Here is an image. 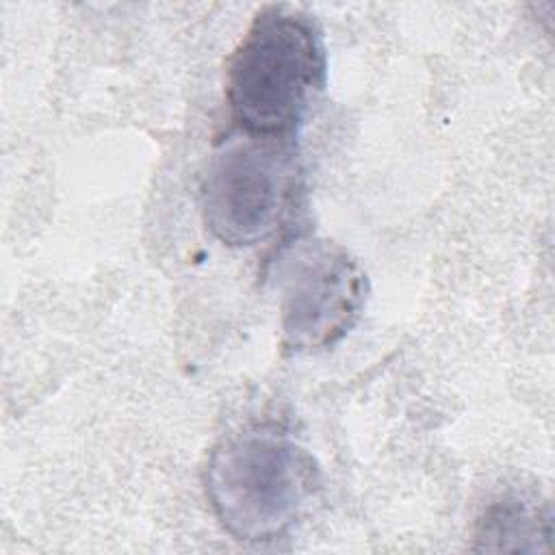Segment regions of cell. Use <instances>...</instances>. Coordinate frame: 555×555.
<instances>
[{"label":"cell","mask_w":555,"mask_h":555,"mask_svg":"<svg viewBox=\"0 0 555 555\" xmlns=\"http://www.w3.org/2000/svg\"><path fill=\"white\" fill-rule=\"evenodd\" d=\"M325 74L314 22L291 7H262L232 50L225 100L232 119L260 139H286L301 124Z\"/></svg>","instance_id":"obj_1"},{"label":"cell","mask_w":555,"mask_h":555,"mask_svg":"<svg viewBox=\"0 0 555 555\" xmlns=\"http://www.w3.org/2000/svg\"><path fill=\"white\" fill-rule=\"evenodd\" d=\"M319 486L310 453L278 429H247L215 447L206 494L221 527L236 540L269 542L304 514Z\"/></svg>","instance_id":"obj_2"},{"label":"cell","mask_w":555,"mask_h":555,"mask_svg":"<svg viewBox=\"0 0 555 555\" xmlns=\"http://www.w3.org/2000/svg\"><path fill=\"white\" fill-rule=\"evenodd\" d=\"M280 264V325L286 349L312 353L332 347L358 323L366 275L338 245L306 241Z\"/></svg>","instance_id":"obj_3"},{"label":"cell","mask_w":555,"mask_h":555,"mask_svg":"<svg viewBox=\"0 0 555 555\" xmlns=\"http://www.w3.org/2000/svg\"><path fill=\"white\" fill-rule=\"evenodd\" d=\"M293 152L284 139L249 137L221 150L202 184L208 230L225 245L247 247L267 238L286 206Z\"/></svg>","instance_id":"obj_4"},{"label":"cell","mask_w":555,"mask_h":555,"mask_svg":"<svg viewBox=\"0 0 555 555\" xmlns=\"http://www.w3.org/2000/svg\"><path fill=\"white\" fill-rule=\"evenodd\" d=\"M475 538L483 551H548L553 538L551 507L535 492L507 490L486 505Z\"/></svg>","instance_id":"obj_5"}]
</instances>
